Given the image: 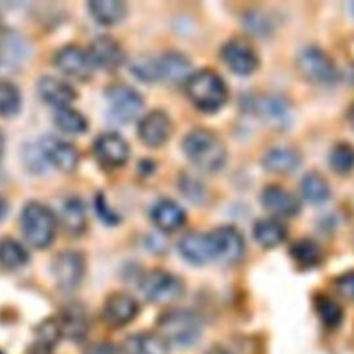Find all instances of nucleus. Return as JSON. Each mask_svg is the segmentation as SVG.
<instances>
[{
    "mask_svg": "<svg viewBox=\"0 0 354 354\" xmlns=\"http://www.w3.org/2000/svg\"><path fill=\"white\" fill-rule=\"evenodd\" d=\"M84 354H116V348L109 342H95L87 346Z\"/></svg>",
    "mask_w": 354,
    "mask_h": 354,
    "instance_id": "41",
    "label": "nucleus"
},
{
    "mask_svg": "<svg viewBox=\"0 0 354 354\" xmlns=\"http://www.w3.org/2000/svg\"><path fill=\"white\" fill-rule=\"evenodd\" d=\"M137 300L123 292H116L108 296L102 307L104 321L113 328H119L131 322L138 314Z\"/></svg>",
    "mask_w": 354,
    "mask_h": 354,
    "instance_id": "11",
    "label": "nucleus"
},
{
    "mask_svg": "<svg viewBox=\"0 0 354 354\" xmlns=\"http://www.w3.org/2000/svg\"><path fill=\"white\" fill-rule=\"evenodd\" d=\"M335 285H336V290L339 292L340 296H343L344 299L354 303V271L340 275L335 281Z\"/></svg>",
    "mask_w": 354,
    "mask_h": 354,
    "instance_id": "39",
    "label": "nucleus"
},
{
    "mask_svg": "<svg viewBox=\"0 0 354 354\" xmlns=\"http://www.w3.org/2000/svg\"><path fill=\"white\" fill-rule=\"evenodd\" d=\"M185 91L191 102L203 112L220 109L228 97L224 80L210 69L189 75L185 80Z\"/></svg>",
    "mask_w": 354,
    "mask_h": 354,
    "instance_id": "2",
    "label": "nucleus"
},
{
    "mask_svg": "<svg viewBox=\"0 0 354 354\" xmlns=\"http://www.w3.org/2000/svg\"><path fill=\"white\" fill-rule=\"evenodd\" d=\"M62 223L66 231L73 235L83 232L86 227V210L79 198H69L62 206Z\"/></svg>",
    "mask_w": 354,
    "mask_h": 354,
    "instance_id": "28",
    "label": "nucleus"
},
{
    "mask_svg": "<svg viewBox=\"0 0 354 354\" xmlns=\"http://www.w3.org/2000/svg\"><path fill=\"white\" fill-rule=\"evenodd\" d=\"M180 189L181 192L192 202H199L205 196V188L201 185V183L189 176H184L180 181Z\"/></svg>",
    "mask_w": 354,
    "mask_h": 354,
    "instance_id": "38",
    "label": "nucleus"
},
{
    "mask_svg": "<svg viewBox=\"0 0 354 354\" xmlns=\"http://www.w3.org/2000/svg\"><path fill=\"white\" fill-rule=\"evenodd\" d=\"M301 194L311 203H322L329 198L330 189L328 181L319 173L311 171L301 180Z\"/></svg>",
    "mask_w": 354,
    "mask_h": 354,
    "instance_id": "29",
    "label": "nucleus"
},
{
    "mask_svg": "<svg viewBox=\"0 0 354 354\" xmlns=\"http://www.w3.org/2000/svg\"><path fill=\"white\" fill-rule=\"evenodd\" d=\"M33 354H47V351L46 350H43V348H39L36 353H33Z\"/></svg>",
    "mask_w": 354,
    "mask_h": 354,
    "instance_id": "46",
    "label": "nucleus"
},
{
    "mask_svg": "<svg viewBox=\"0 0 354 354\" xmlns=\"http://www.w3.org/2000/svg\"><path fill=\"white\" fill-rule=\"evenodd\" d=\"M300 153L293 148H274L263 158V166L272 173H289L299 167Z\"/></svg>",
    "mask_w": 354,
    "mask_h": 354,
    "instance_id": "24",
    "label": "nucleus"
},
{
    "mask_svg": "<svg viewBox=\"0 0 354 354\" xmlns=\"http://www.w3.org/2000/svg\"><path fill=\"white\" fill-rule=\"evenodd\" d=\"M123 354H169V343L158 333H136L123 342Z\"/></svg>",
    "mask_w": 354,
    "mask_h": 354,
    "instance_id": "22",
    "label": "nucleus"
},
{
    "mask_svg": "<svg viewBox=\"0 0 354 354\" xmlns=\"http://www.w3.org/2000/svg\"><path fill=\"white\" fill-rule=\"evenodd\" d=\"M315 310L328 328H336L340 325L343 318V310L337 301L328 296H319L315 300Z\"/></svg>",
    "mask_w": 354,
    "mask_h": 354,
    "instance_id": "35",
    "label": "nucleus"
},
{
    "mask_svg": "<svg viewBox=\"0 0 354 354\" xmlns=\"http://www.w3.org/2000/svg\"><path fill=\"white\" fill-rule=\"evenodd\" d=\"M151 218L160 231L170 232L184 224L185 212L174 201L160 199L153 205L151 210Z\"/></svg>",
    "mask_w": 354,
    "mask_h": 354,
    "instance_id": "21",
    "label": "nucleus"
},
{
    "mask_svg": "<svg viewBox=\"0 0 354 354\" xmlns=\"http://www.w3.org/2000/svg\"><path fill=\"white\" fill-rule=\"evenodd\" d=\"M88 10L101 25H115L126 15V4L119 0H94L88 3Z\"/></svg>",
    "mask_w": 354,
    "mask_h": 354,
    "instance_id": "25",
    "label": "nucleus"
},
{
    "mask_svg": "<svg viewBox=\"0 0 354 354\" xmlns=\"http://www.w3.org/2000/svg\"><path fill=\"white\" fill-rule=\"evenodd\" d=\"M130 68H131V72L144 82H155L160 79L158 59L148 58V57H138L131 62Z\"/></svg>",
    "mask_w": 354,
    "mask_h": 354,
    "instance_id": "37",
    "label": "nucleus"
},
{
    "mask_svg": "<svg viewBox=\"0 0 354 354\" xmlns=\"http://www.w3.org/2000/svg\"><path fill=\"white\" fill-rule=\"evenodd\" d=\"M348 119H350L351 124L354 126V104L351 105V108H350V111H348Z\"/></svg>",
    "mask_w": 354,
    "mask_h": 354,
    "instance_id": "45",
    "label": "nucleus"
},
{
    "mask_svg": "<svg viewBox=\"0 0 354 354\" xmlns=\"http://www.w3.org/2000/svg\"><path fill=\"white\" fill-rule=\"evenodd\" d=\"M95 209H97V213H98V217L106 223V224H115L119 221V217L116 216L115 212L109 210L108 206H106V202L104 199L102 195H98L97 199H95Z\"/></svg>",
    "mask_w": 354,
    "mask_h": 354,
    "instance_id": "40",
    "label": "nucleus"
},
{
    "mask_svg": "<svg viewBox=\"0 0 354 354\" xmlns=\"http://www.w3.org/2000/svg\"><path fill=\"white\" fill-rule=\"evenodd\" d=\"M105 95L109 102L112 116L122 123L136 119L144 106L141 94L127 84H112L106 88Z\"/></svg>",
    "mask_w": 354,
    "mask_h": 354,
    "instance_id": "7",
    "label": "nucleus"
},
{
    "mask_svg": "<svg viewBox=\"0 0 354 354\" xmlns=\"http://www.w3.org/2000/svg\"><path fill=\"white\" fill-rule=\"evenodd\" d=\"M253 235L261 246L275 248L286 238V228L275 218H263L254 224Z\"/></svg>",
    "mask_w": 354,
    "mask_h": 354,
    "instance_id": "26",
    "label": "nucleus"
},
{
    "mask_svg": "<svg viewBox=\"0 0 354 354\" xmlns=\"http://www.w3.org/2000/svg\"><path fill=\"white\" fill-rule=\"evenodd\" d=\"M140 140L148 147L165 144L171 134V120L163 111H151L138 123Z\"/></svg>",
    "mask_w": 354,
    "mask_h": 354,
    "instance_id": "13",
    "label": "nucleus"
},
{
    "mask_svg": "<svg viewBox=\"0 0 354 354\" xmlns=\"http://www.w3.org/2000/svg\"><path fill=\"white\" fill-rule=\"evenodd\" d=\"M187 158L203 171H216L227 160V149L223 141L212 131L195 129L183 141Z\"/></svg>",
    "mask_w": 354,
    "mask_h": 354,
    "instance_id": "1",
    "label": "nucleus"
},
{
    "mask_svg": "<svg viewBox=\"0 0 354 354\" xmlns=\"http://www.w3.org/2000/svg\"><path fill=\"white\" fill-rule=\"evenodd\" d=\"M29 260L26 249L14 238L6 236L0 239V264L6 268L15 270L25 266Z\"/></svg>",
    "mask_w": 354,
    "mask_h": 354,
    "instance_id": "27",
    "label": "nucleus"
},
{
    "mask_svg": "<svg viewBox=\"0 0 354 354\" xmlns=\"http://www.w3.org/2000/svg\"><path fill=\"white\" fill-rule=\"evenodd\" d=\"M35 335H36V342L39 348H43L46 351H50L53 347H55L58 340L62 337L57 318L43 319L36 326Z\"/></svg>",
    "mask_w": 354,
    "mask_h": 354,
    "instance_id": "33",
    "label": "nucleus"
},
{
    "mask_svg": "<svg viewBox=\"0 0 354 354\" xmlns=\"http://www.w3.org/2000/svg\"><path fill=\"white\" fill-rule=\"evenodd\" d=\"M40 151L50 163L65 173L73 171L79 163L77 149L57 137H46L40 144Z\"/></svg>",
    "mask_w": 354,
    "mask_h": 354,
    "instance_id": "16",
    "label": "nucleus"
},
{
    "mask_svg": "<svg viewBox=\"0 0 354 354\" xmlns=\"http://www.w3.org/2000/svg\"><path fill=\"white\" fill-rule=\"evenodd\" d=\"M330 167L340 174L348 173L354 169V147L350 144H337L332 148L329 153Z\"/></svg>",
    "mask_w": 354,
    "mask_h": 354,
    "instance_id": "36",
    "label": "nucleus"
},
{
    "mask_svg": "<svg viewBox=\"0 0 354 354\" xmlns=\"http://www.w3.org/2000/svg\"><path fill=\"white\" fill-rule=\"evenodd\" d=\"M260 113L264 120L282 126L289 119V106L283 98L270 95L260 101Z\"/></svg>",
    "mask_w": 354,
    "mask_h": 354,
    "instance_id": "30",
    "label": "nucleus"
},
{
    "mask_svg": "<svg viewBox=\"0 0 354 354\" xmlns=\"http://www.w3.org/2000/svg\"><path fill=\"white\" fill-rule=\"evenodd\" d=\"M207 235L210 239L214 260L225 264H232L241 260L245 250V242L236 228L231 225H224L213 230Z\"/></svg>",
    "mask_w": 354,
    "mask_h": 354,
    "instance_id": "9",
    "label": "nucleus"
},
{
    "mask_svg": "<svg viewBox=\"0 0 354 354\" xmlns=\"http://www.w3.org/2000/svg\"><path fill=\"white\" fill-rule=\"evenodd\" d=\"M94 155L104 167L116 169L127 162L129 145L119 134L105 133L95 140Z\"/></svg>",
    "mask_w": 354,
    "mask_h": 354,
    "instance_id": "10",
    "label": "nucleus"
},
{
    "mask_svg": "<svg viewBox=\"0 0 354 354\" xmlns=\"http://www.w3.org/2000/svg\"><path fill=\"white\" fill-rule=\"evenodd\" d=\"M140 288L149 301L158 304L176 301L185 290L183 279L165 270H152L147 272L141 278Z\"/></svg>",
    "mask_w": 354,
    "mask_h": 354,
    "instance_id": "5",
    "label": "nucleus"
},
{
    "mask_svg": "<svg viewBox=\"0 0 354 354\" xmlns=\"http://www.w3.org/2000/svg\"><path fill=\"white\" fill-rule=\"evenodd\" d=\"M181 256L192 264H205L213 260L212 245L207 234L189 232L184 235L178 243Z\"/></svg>",
    "mask_w": 354,
    "mask_h": 354,
    "instance_id": "20",
    "label": "nucleus"
},
{
    "mask_svg": "<svg viewBox=\"0 0 354 354\" xmlns=\"http://www.w3.org/2000/svg\"><path fill=\"white\" fill-rule=\"evenodd\" d=\"M54 122L61 130L71 134H79L86 131L87 129L86 118L71 106L58 108L54 115Z\"/></svg>",
    "mask_w": 354,
    "mask_h": 354,
    "instance_id": "32",
    "label": "nucleus"
},
{
    "mask_svg": "<svg viewBox=\"0 0 354 354\" xmlns=\"http://www.w3.org/2000/svg\"><path fill=\"white\" fill-rule=\"evenodd\" d=\"M84 256L77 250H64L53 260V275L62 290L76 289L84 277Z\"/></svg>",
    "mask_w": 354,
    "mask_h": 354,
    "instance_id": "8",
    "label": "nucleus"
},
{
    "mask_svg": "<svg viewBox=\"0 0 354 354\" xmlns=\"http://www.w3.org/2000/svg\"><path fill=\"white\" fill-rule=\"evenodd\" d=\"M224 64L236 75L246 76L256 71L259 59L253 48L242 40H231L221 48Z\"/></svg>",
    "mask_w": 354,
    "mask_h": 354,
    "instance_id": "12",
    "label": "nucleus"
},
{
    "mask_svg": "<svg viewBox=\"0 0 354 354\" xmlns=\"http://www.w3.org/2000/svg\"><path fill=\"white\" fill-rule=\"evenodd\" d=\"M19 88L7 80H0V116H14L21 108Z\"/></svg>",
    "mask_w": 354,
    "mask_h": 354,
    "instance_id": "34",
    "label": "nucleus"
},
{
    "mask_svg": "<svg viewBox=\"0 0 354 354\" xmlns=\"http://www.w3.org/2000/svg\"><path fill=\"white\" fill-rule=\"evenodd\" d=\"M260 201L267 210L277 216L289 217L297 214L300 210V202L297 201V198L277 185H270L264 188Z\"/></svg>",
    "mask_w": 354,
    "mask_h": 354,
    "instance_id": "19",
    "label": "nucleus"
},
{
    "mask_svg": "<svg viewBox=\"0 0 354 354\" xmlns=\"http://www.w3.org/2000/svg\"><path fill=\"white\" fill-rule=\"evenodd\" d=\"M37 91L44 102L57 108L69 106V104L77 97V93L69 83L53 76L41 77L37 84Z\"/></svg>",
    "mask_w": 354,
    "mask_h": 354,
    "instance_id": "18",
    "label": "nucleus"
},
{
    "mask_svg": "<svg viewBox=\"0 0 354 354\" xmlns=\"http://www.w3.org/2000/svg\"><path fill=\"white\" fill-rule=\"evenodd\" d=\"M55 216L53 210L40 203L29 202L21 213V228L25 239L37 249L51 245L55 236Z\"/></svg>",
    "mask_w": 354,
    "mask_h": 354,
    "instance_id": "4",
    "label": "nucleus"
},
{
    "mask_svg": "<svg viewBox=\"0 0 354 354\" xmlns=\"http://www.w3.org/2000/svg\"><path fill=\"white\" fill-rule=\"evenodd\" d=\"M290 256L303 267H314L321 261V249L311 239H299L290 246Z\"/></svg>",
    "mask_w": 354,
    "mask_h": 354,
    "instance_id": "31",
    "label": "nucleus"
},
{
    "mask_svg": "<svg viewBox=\"0 0 354 354\" xmlns=\"http://www.w3.org/2000/svg\"><path fill=\"white\" fill-rule=\"evenodd\" d=\"M54 64L62 73L80 80L88 79L93 69L87 53L72 44L65 46L55 53Z\"/></svg>",
    "mask_w": 354,
    "mask_h": 354,
    "instance_id": "15",
    "label": "nucleus"
},
{
    "mask_svg": "<svg viewBox=\"0 0 354 354\" xmlns=\"http://www.w3.org/2000/svg\"><path fill=\"white\" fill-rule=\"evenodd\" d=\"M206 354H231V353L221 346H213L206 351Z\"/></svg>",
    "mask_w": 354,
    "mask_h": 354,
    "instance_id": "42",
    "label": "nucleus"
},
{
    "mask_svg": "<svg viewBox=\"0 0 354 354\" xmlns=\"http://www.w3.org/2000/svg\"><path fill=\"white\" fill-rule=\"evenodd\" d=\"M61 335L69 340H82L88 332V317L80 303H68L57 318Z\"/></svg>",
    "mask_w": 354,
    "mask_h": 354,
    "instance_id": "17",
    "label": "nucleus"
},
{
    "mask_svg": "<svg viewBox=\"0 0 354 354\" xmlns=\"http://www.w3.org/2000/svg\"><path fill=\"white\" fill-rule=\"evenodd\" d=\"M3 151H4V137H3V134L0 131V159L3 156Z\"/></svg>",
    "mask_w": 354,
    "mask_h": 354,
    "instance_id": "44",
    "label": "nucleus"
},
{
    "mask_svg": "<svg viewBox=\"0 0 354 354\" xmlns=\"http://www.w3.org/2000/svg\"><path fill=\"white\" fill-rule=\"evenodd\" d=\"M87 55L93 66H98L105 71H115L124 58L120 44L109 36L95 37L88 46Z\"/></svg>",
    "mask_w": 354,
    "mask_h": 354,
    "instance_id": "14",
    "label": "nucleus"
},
{
    "mask_svg": "<svg viewBox=\"0 0 354 354\" xmlns=\"http://www.w3.org/2000/svg\"><path fill=\"white\" fill-rule=\"evenodd\" d=\"M159 336L180 347L195 344L202 332L201 318L188 310H170L158 319Z\"/></svg>",
    "mask_w": 354,
    "mask_h": 354,
    "instance_id": "3",
    "label": "nucleus"
},
{
    "mask_svg": "<svg viewBox=\"0 0 354 354\" xmlns=\"http://www.w3.org/2000/svg\"><path fill=\"white\" fill-rule=\"evenodd\" d=\"M159 76L162 80L177 83L188 79L191 64L188 58L180 53H167L158 59Z\"/></svg>",
    "mask_w": 354,
    "mask_h": 354,
    "instance_id": "23",
    "label": "nucleus"
},
{
    "mask_svg": "<svg viewBox=\"0 0 354 354\" xmlns=\"http://www.w3.org/2000/svg\"><path fill=\"white\" fill-rule=\"evenodd\" d=\"M6 214H7V202L3 196H0V223L3 221Z\"/></svg>",
    "mask_w": 354,
    "mask_h": 354,
    "instance_id": "43",
    "label": "nucleus"
},
{
    "mask_svg": "<svg viewBox=\"0 0 354 354\" xmlns=\"http://www.w3.org/2000/svg\"><path fill=\"white\" fill-rule=\"evenodd\" d=\"M297 68L307 80L314 83L330 84L337 79L333 61L317 47H307L299 54Z\"/></svg>",
    "mask_w": 354,
    "mask_h": 354,
    "instance_id": "6",
    "label": "nucleus"
},
{
    "mask_svg": "<svg viewBox=\"0 0 354 354\" xmlns=\"http://www.w3.org/2000/svg\"><path fill=\"white\" fill-rule=\"evenodd\" d=\"M0 354H3V353H0Z\"/></svg>",
    "mask_w": 354,
    "mask_h": 354,
    "instance_id": "47",
    "label": "nucleus"
}]
</instances>
